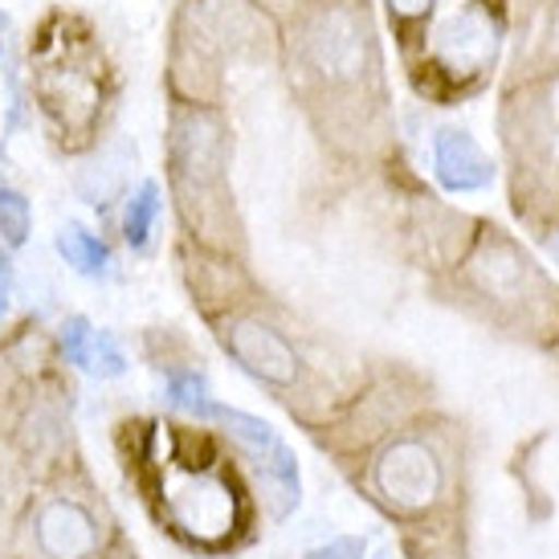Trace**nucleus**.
<instances>
[{"label": "nucleus", "mask_w": 559, "mask_h": 559, "mask_svg": "<svg viewBox=\"0 0 559 559\" xmlns=\"http://www.w3.org/2000/svg\"><path fill=\"white\" fill-rule=\"evenodd\" d=\"M164 392H168L171 408H180V413H188V417H197V420H213L217 401H213L209 380H204L201 368H168Z\"/></svg>", "instance_id": "4468645a"}, {"label": "nucleus", "mask_w": 559, "mask_h": 559, "mask_svg": "<svg viewBox=\"0 0 559 559\" xmlns=\"http://www.w3.org/2000/svg\"><path fill=\"white\" fill-rule=\"evenodd\" d=\"M368 25L364 13L352 4H326L311 16V25L302 33V49L311 70H319L326 82H352L368 66Z\"/></svg>", "instance_id": "20e7f679"}, {"label": "nucleus", "mask_w": 559, "mask_h": 559, "mask_svg": "<svg viewBox=\"0 0 559 559\" xmlns=\"http://www.w3.org/2000/svg\"><path fill=\"white\" fill-rule=\"evenodd\" d=\"M429 4H433V0H392V9H396L401 16H420Z\"/></svg>", "instance_id": "412c9836"}, {"label": "nucleus", "mask_w": 559, "mask_h": 559, "mask_svg": "<svg viewBox=\"0 0 559 559\" xmlns=\"http://www.w3.org/2000/svg\"><path fill=\"white\" fill-rule=\"evenodd\" d=\"M433 168L437 180L450 188V192H474V188L490 185V159L481 156V147L474 143L469 131L462 127H441L433 135Z\"/></svg>", "instance_id": "6e6552de"}, {"label": "nucleus", "mask_w": 559, "mask_h": 559, "mask_svg": "<svg viewBox=\"0 0 559 559\" xmlns=\"http://www.w3.org/2000/svg\"><path fill=\"white\" fill-rule=\"evenodd\" d=\"M159 217H164V192L156 180H143L135 192L123 197V213H119V234L131 249H147L156 234Z\"/></svg>", "instance_id": "ddd939ff"}, {"label": "nucleus", "mask_w": 559, "mask_h": 559, "mask_svg": "<svg viewBox=\"0 0 559 559\" xmlns=\"http://www.w3.org/2000/svg\"><path fill=\"white\" fill-rule=\"evenodd\" d=\"M9 295H13V262H9V253L0 249V311L9 307Z\"/></svg>", "instance_id": "aec40b11"}, {"label": "nucleus", "mask_w": 559, "mask_h": 559, "mask_svg": "<svg viewBox=\"0 0 559 559\" xmlns=\"http://www.w3.org/2000/svg\"><path fill=\"white\" fill-rule=\"evenodd\" d=\"M33 98L49 123L62 135H86L98 131L103 107L110 98V62L98 37L79 16L53 13L33 33ZM91 140V135H86Z\"/></svg>", "instance_id": "f257e3e1"}, {"label": "nucleus", "mask_w": 559, "mask_h": 559, "mask_svg": "<svg viewBox=\"0 0 559 559\" xmlns=\"http://www.w3.org/2000/svg\"><path fill=\"white\" fill-rule=\"evenodd\" d=\"M551 253H556V258H559V237H556V241H551Z\"/></svg>", "instance_id": "5701e85b"}, {"label": "nucleus", "mask_w": 559, "mask_h": 559, "mask_svg": "<svg viewBox=\"0 0 559 559\" xmlns=\"http://www.w3.org/2000/svg\"><path fill=\"white\" fill-rule=\"evenodd\" d=\"M307 559H364V544L359 539H331L326 547H314Z\"/></svg>", "instance_id": "6ab92c4d"}, {"label": "nucleus", "mask_w": 559, "mask_h": 559, "mask_svg": "<svg viewBox=\"0 0 559 559\" xmlns=\"http://www.w3.org/2000/svg\"><path fill=\"white\" fill-rule=\"evenodd\" d=\"M33 234V204L21 188L0 185V246L21 249Z\"/></svg>", "instance_id": "dca6fc26"}, {"label": "nucleus", "mask_w": 559, "mask_h": 559, "mask_svg": "<svg viewBox=\"0 0 559 559\" xmlns=\"http://www.w3.org/2000/svg\"><path fill=\"white\" fill-rule=\"evenodd\" d=\"M437 49L450 66H478L490 53V25L478 13L450 16L437 33Z\"/></svg>", "instance_id": "f8f14e48"}, {"label": "nucleus", "mask_w": 559, "mask_h": 559, "mask_svg": "<svg viewBox=\"0 0 559 559\" xmlns=\"http://www.w3.org/2000/svg\"><path fill=\"white\" fill-rule=\"evenodd\" d=\"M474 274H478V282L486 290L511 295L514 286H519V278H523V262L507 246H498V249H486L478 262H474Z\"/></svg>", "instance_id": "f3484780"}, {"label": "nucleus", "mask_w": 559, "mask_h": 559, "mask_svg": "<svg viewBox=\"0 0 559 559\" xmlns=\"http://www.w3.org/2000/svg\"><path fill=\"white\" fill-rule=\"evenodd\" d=\"M229 164V131L209 103H176L168 119V176L180 197V209L209 204L225 180Z\"/></svg>", "instance_id": "f03ea898"}, {"label": "nucleus", "mask_w": 559, "mask_h": 559, "mask_svg": "<svg viewBox=\"0 0 559 559\" xmlns=\"http://www.w3.org/2000/svg\"><path fill=\"white\" fill-rule=\"evenodd\" d=\"M53 249H58L62 265H70L79 278H107L110 265H115L110 246L94 234V229H86L82 221H66V225H58Z\"/></svg>", "instance_id": "9b49d317"}, {"label": "nucleus", "mask_w": 559, "mask_h": 559, "mask_svg": "<svg viewBox=\"0 0 559 559\" xmlns=\"http://www.w3.org/2000/svg\"><path fill=\"white\" fill-rule=\"evenodd\" d=\"M70 441V425H66L58 401L49 396H33L21 417L13 425V450L21 453V462H58Z\"/></svg>", "instance_id": "1a4fd4ad"}, {"label": "nucleus", "mask_w": 559, "mask_h": 559, "mask_svg": "<svg viewBox=\"0 0 559 559\" xmlns=\"http://www.w3.org/2000/svg\"><path fill=\"white\" fill-rule=\"evenodd\" d=\"M25 535L37 559H98L107 551V519L98 502L74 486H58L29 502Z\"/></svg>", "instance_id": "7ed1b4c3"}, {"label": "nucleus", "mask_w": 559, "mask_h": 559, "mask_svg": "<svg viewBox=\"0 0 559 559\" xmlns=\"http://www.w3.org/2000/svg\"><path fill=\"white\" fill-rule=\"evenodd\" d=\"M0 53H4V16H0Z\"/></svg>", "instance_id": "4be33fe9"}, {"label": "nucleus", "mask_w": 559, "mask_h": 559, "mask_svg": "<svg viewBox=\"0 0 559 559\" xmlns=\"http://www.w3.org/2000/svg\"><path fill=\"white\" fill-rule=\"evenodd\" d=\"M372 481L392 511L413 514L437 502L441 481H445V469H441L437 453L429 450L425 441L401 437V441L384 445V453H380V462H376V469H372Z\"/></svg>", "instance_id": "39448f33"}, {"label": "nucleus", "mask_w": 559, "mask_h": 559, "mask_svg": "<svg viewBox=\"0 0 559 559\" xmlns=\"http://www.w3.org/2000/svg\"><path fill=\"white\" fill-rule=\"evenodd\" d=\"M213 420H221V425H225V433L234 437L241 450L253 453V462H258V457H265V453H274L282 445L278 433H274L265 420L249 417V413H237V408H225V404H217V408H213Z\"/></svg>", "instance_id": "2eb2a0df"}, {"label": "nucleus", "mask_w": 559, "mask_h": 559, "mask_svg": "<svg viewBox=\"0 0 559 559\" xmlns=\"http://www.w3.org/2000/svg\"><path fill=\"white\" fill-rule=\"evenodd\" d=\"M74 188L86 204H115L131 192V159L119 156L115 147H98L79 171H74Z\"/></svg>", "instance_id": "9d476101"}, {"label": "nucleus", "mask_w": 559, "mask_h": 559, "mask_svg": "<svg viewBox=\"0 0 559 559\" xmlns=\"http://www.w3.org/2000/svg\"><path fill=\"white\" fill-rule=\"evenodd\" d=\"M221 340L229 347V356L246 368L249 376H258L265 384H295L298 372H302V359H298L295 343L282 335L278 326H270L265 319H234V323L221 331Z\"/></svg>", "instance_id": "423d86ee"}, {"label": "nucleus", "mask_w": 559, "mask_h": 559, "mask_svg": "<svg viewBox=\"0 0 559 559\" xmlns=\"http://www.w3.org/2000/svg\"><path fill=\"white\" fill-rule=\"evenodd\" d=\"M58 352L70 368L94 376V380H119L127 372V352L123 343L110 331L94 326L86 314H70L58 326Z\"/></svg>", "instance_id": "0eeeda50"}, {"label": "nucleus", "mask_w": 559, "mask_h": 559, "mask_svg": "<svg viewBox=\"0 0 559 559\" xmlns=\"http://www.w3.org/2000/svg\"><path fill=\"white\" fill-rule=\"evenodd\" d=\"M16 498H21L16 466H13V457L0 450V523H9V514L16 511Z\"/></svg>", "instance_id": "a211bd4d"}]
</instances>
